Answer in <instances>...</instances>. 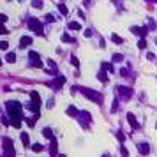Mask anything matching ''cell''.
<instances>
[{"label":"cell","mask_w":157,"mask_h":157,"mask_svg":"<svg viewBox=\"0 0 157 157\" xmlns=\"http://www.w3.org/2000/svg\"><path fill=\"white\" fill-rule=\"evenodd\" d=\"M138 48H140V50H145V48H146V41H145V39H140V41H138Z\"/></svg>","instance_id":"obj_17"},{"label":"cell","mask_w":157,"mask_h":157,"mask_svg":"<svg viewBox=\"0 0 157 157\" xmlns=\"http://www.w3.org/2000/svg\"><path fill=\"white\" fill-rule=\"evenodd\" d=\"M6 60L9 62V64H12V62H16V53H12V51H9L6 55Z\"/></svg>","instance_id":"obj_9"},{"label":"cell","mask_w":157,"mask_h":157,"mask_svg":"<svg viewBox=\"0 0 157 157\" xmlns=\"http://www.w3.org/2000/svg\"><path fill=\"white\" fill-rule=\"evenodd\" d=\"M138 150H140V154L146 155V154H150V146H148V143H140V145H138Z\"/></svg>","instance_id":"obj_5"},{"label":"cell","mask_w":157,"mask_h":157,"mask_svg":"<svg viewBox=\"0 0 157 157\" xmlns=\"http://www.w3.org/2000/svg\"><path fill=\"white\" fill-rule=\"evenodd\" d=\"M58 9H60V12H62V14H67V12H69V11H67V7H65L64 4H58Z\"/></svg>","instance_id":"obj_20"},{"label":"cell","mask_w":157,"mask_h":157,"mask_svg":"<svg viewBox=\"0 0 157 157\" xmlns=\"http://www.w3.org/2000/svg\"><path fill=\"white\" fill-rule=\"evenodd\" d=\"M146 58H148V60H154V58H155V55H154V53H148V55H146Z\"/></svg>","instance_id":"obj_32"},{"label":"cell","mask_w":157,"mask_h":157,"mask_svg":"<svg viewBox=\"0 0 157 157\" xmlns=\"http://www.w3.org/2000/svg\"><path fill=\"white\" fill-rule=\"evenodd\" d=\"M69 28H71V30H80V28H81V25L76 23V21H71V23H69Z\"/></svg>","instance_id":"obj_13"},{"label":"cell","mask_w":157,"mask_h":157,"mask_svg":"<svg viewBox=\"0 0 157 157\" xmlns=\"http://www.w3.org/2000/svg\"><path fill=\"white\" fill-rule=\"evenodd\" d=\"M62 41H64V42H69V41H71V37H69L67 34H64V35H62Z\"/></svg>","instance_id":"obj_28"},{"label":"cell","mask_w":157,"mask_h":157,"mask_svg":"<svg viewBox=\"0 0 157 157\" xmlns=\"http://www.w3.org/2000/svg\"><path fill=\"white\" fill-rule=\"evenodd\" d=\"M80 92H81L83 95H87L88 99H92V101H97V102L101 101V95L95 92V90H90V88H80Z\"/></svg>","instance_id":"obj_2"},{"label":"cell","mask_w":157,"mask_h":157,"mask_svg":"<svg viewBox=\"0 0 157 157\" xmlns=\"http://www.w3.org/2000/svg\"><path fill=\"white\" fill-rule=\"evenodd\" d=\"M44 136H46V138H53V136H51V129H44Z\"/></svg>","instance_id":"obj_25"},{"label":"cell","mask_w":157,"mask_h":157,"mask_svg":"<svg viewBox=\"0 0 157 157\" xmlns=\"http://www.w3.org/2000/svg\"><path fill=\"white\" fill-rule=\"evenodd\" d=\"M46 21H55V16H53V14H48V16H46Z\"/></svg>","instance_id":"obj_30"},{"label":"cell","mask_w":157,"mask_h":157,"mask_svg":"<svg viewBox=\"0 0 157 157\" xmlns=\"http://www.w3.org/2000/svg\"><path fill=\"white\" fill-rule=\"evenodd\" d=\"M64 81H65V78H64V76H58L57 80H55V88H60L62 85H64Z\"/></svg>","instance_id":"obj_10"},{"label":"cell","mask_w":157,"mask_h":157,"mask_svg":"<svg viewBox=\"0 0 157 157\" xmlns=\"http://www.w3.org/2000/svg\"><path fill=\"white\" fill-rule=\"evenodd\" d=\"M32 150H34V152H41V150H42V145H39V143H35V145L32 146Z\"/></svg>","instance_id":"obj_23"},{"label":"cell","mask_w":157,"mask_h":157,"mask_svg":"<svg viewBox=\"0 0 157 157\" xmlns=\"http://www.w3.org/2000/svg\"><path fill=\"white\" fill-rule=\"evenodd\" d=\"M111 41H113V42H116V44H122V42H124V39L120 37V35H116V34H111Z\"/></svg>","instance_id":"obj_11"},{"label":"cell","mask_w":157,"mask_h":157,"mask_svg":"<svg viewBox=\"0 0 157 157\" xmlns=\"http://www.w3.org/2000/svg\"><path fill=\"white\" fill-rule=\"evenodd\" d=\"M131 30H133V34L140 35L141 39H145L146 32H148V28H146V27H131Z\"/></svg>","instance_id":"obj_3"},{"label":"cell","mask_w":157,"mask_h":157,"mask_svg":"<svg viewBox=\"0 0 157 157\" xmlns=\"http://www.w3.org/2000/svg\"><path fill=\"white\" fill-rule=\"evenodd\" d=\"M2 124H6V125H9V120H7L6 116H2Z\"/></svg>","instance_id":"obj_34"},{"label":"cell","mask_w":157,"mask_h":157,"mask_svg":"<svg viewBox=\"0 0 157 157\" xmlns=\"http://www.w3.org/2000/svg\"><path fill=\"white\" fill-rule=\"evenodd\" d=\"M4 21H7V16L6 14H0V23H4Z\"/></svg>","instance_id":"obj_31"},{"label":"cell","mask_w":157,"mask_h":157,"mask_svg":"<svg viewBox=\"0 0 157 157\" xmlns=\"http://www.w3.org/2000/svg\"><path fill=\"white\" fill-rule=\"evenodd\" d=\"M116 88H118L120 95H122V97H125V99L133 95V90H131V88H127V87H116Z\"/></svg>","instance_id":"obj_4"},{"label":"cell","mask_w":157,"mask_h":157,"mask_svg":"<svg viewBox=\"0 0 157 157\" xmlns=\"http://www.w3.org/2000/svg\"><path fill=\"white\" fill-rule=\"evenodd\" d=\"M28 28L34 30L37 35H42V23L37 18H28Z\"/></svg>","instance_id":"obj_1"},{"label":"cell","mask_w":157,"mask_h":157,"mask_svg":"<svg viewBox=\"0 0 157 157\" xmlns=\"http://www.w3.org/2000/svg\"><path fill=\"white\" fill-rule=\"evenodd\" d=\"M97 78H99V80H101V81H108V76H106V72H104V71H101V72H99V74H97Z\"/></svg>","instance_id":"obj_15"},{"label":"cell","mask_w":157,"mask_h":157,"mask_svg":"<svg viewBox=\"0 0 157 157\" xmlns=\"http://www.w3.org/2000/svg\"><path fill=\"white\" fill-rule=\"evenodd\" d=\"M30 97H32V104L41 106V97H39V94H37V92H32V94H30Z\"/></svg>","instance_id":"obj_6"},{"label":"cell","mask_w":157,"mask_h":157,"mask_svg":"<svg viewBox=\"0 0 157 157\" xmlns=\"http://www.w3.org/2000/svg\"><path fill=\"white\" fill-rule=\"evenodd\" d=\"M7 46H9V44H7L6 41H0V50H7Z\"/></svg>","instance_id":"obj_26"},{"label":"cell","mask_w":157,"mask_h":157,"mask_svg":"<svg viewBox=\"0 0 157 157\" xmlns=\"http://www.w3.org/2000/svg\"><path fill=\"white\" fill-rule=\"evenodd\" d=\"M120 154H122L124 157H129V150L125 148V146H120Z\"/></svg>","instance_id":"obj_21"},{"label":"cell","mask_w":157,"mask_h":157,"mask_svg":"<svg viewBox=\"0 0 157 157\" xmlns=\"http://www.w3.org/2000/svg\"><path fill=\"white\" fill-rule=\"evenodd\" d=\"M71 64L74 65V67H78V65H80V62H78V58H76V57H71Z\"/></svg>","instance_id":"obj_24"},{"label":"cell","mask_w":157,"mask_h":157,"mask_svg":"<svg viewBox=\"0 0 157 157\" xmlns=\"http://www.w3.org/2000/svg\"><path fill=\"white\" fill-rule=\"evenodd\" d=\"M148 27H150L152 30H154V28H155V27H157V23H155V21H154V19H152V18H148Z\"/></svg>","instance_id":"obj_22"},{"label":"cell","mask_w":157,"mask_h":157,"mask_svg":"<svg viewBox=\"0 0 157 157\" xmlns=\"http://www.w3.org/2000/svg\"><path fill=\"white\" fill-rule=\"evenodd\" d=\"M32 6L35 9H42V0H32Z\"/></svg>","instance_id":"obj_14"},{"label":"cell","mask_w":157,"mask_h":157,"mask_svg":"<svg viewBox=\"0 0 157 157\" xmlns=\"http://www.w3.org/2000/svg\"><path fill=\"white\" fill-rule=\"evenodd\" d=\"M102 69H104V71H110V72H113V65H111V64H106V62H104V64H102Z\"/></svg>","instance_id":"obj_18"},{"label":"cell","mask_w":157,"mask_h":157,"mask_svg":"<svg viewBox=\"0 0 157 157\" xmlns=\"http://www.w3.org/2000/svg\"><path fill=\"white\" fill-rule=\"evenodd\" d=\"M67 113H69V115H76V108H74V106H71L69 110H67Z\"/></svg>","instance_id":"obj_27"},{"label":"cell","mask_w":157,"mask_h":157,"mask_svg":"<svg viewBox=\"0 0 157 157\" xmlns=\"http://www.w3.org/2000/svg\"><path fill=\"white\" fill-rule=\"evenodd\" d=\"M19 44H21V48L28 46V44H32V37H28V35H23L21 39H19Z\"/></svg>","instance_id":"obj_7"},{"label":"cell","mask_w":157,"mask_h":157,"mask_svg":"<svg viewBox=\"0 0 157 157\" xmlns=\"http://www.w3.org/2000/svg\"><path fill=\"white\" fill-rule=\"evenodd\" d=\"M21 141H23V143H25V145H28V134H27V133H23V134H21Z\"/></svg>","instance_id":"obj_19"},{"label":"cell","mask_w":157,"mask_h":157,"mask_svg":"<svg viewBox=\"0 0 157 157\" xmlns=\"http://www.w3.org/2000/svg\"><path fill=\"white\" fill-rule=\"evenodd\" d=\"M122 60H124V55H120V53L113 55V62H122Z\"/></svg>","instance_id":"obj_16"},{"label":"cell","mask_w":157,"mask_h":157,"mask_svg":"<svg viewBox=\"0 0 157 157\" xmlns=\"http://www.w3.org/2000/svg\"><path fill=\"white\" fill-rule=\"evenodd\" d=\"M28 57L32 58V60H34V64H37V60H39V53H35V51H28Z\"/></svg>","instance_id":"obj_12"},{"label":"cell","mask_w":157,"mask_h":157,"mask_svg":"<svg viewBox=\"0 0 157 157\" xmlns=\"http://www.w3.org/2000/svg\"><path fill=\"white\" fill-rule=\"evenodd\" d=\"M0 34H7V28H6L2 23H0Z\"/></svg>","instance_id":"obj_29"},{"label":"cell","mask_w":157,"mask_h":157,"mask_svg":"<svg viewBox=\"0 0 157 157\" xmlns=\"http://www.w3.org/2000/svg\"><path fill=\"white\" fill-rule=\"evenodd\" d=\"M85 35H87V37H92V30H85Z\"/></svg>","instance_id":"obj_33"},{"label":"cell","mask_w":157,"mask_h":157,"mask_svg":"<svg viewBox=\"0 0 157 157\" xmlns=\"http://www.w3.org/2000/svg\"><path fill=\"white\" fill-rule=\"evenodd\" d=\"M0 65H2V62H0Z\"/></svg>","instance_id":"obj_35"},{"label":"cell","mask_w":157,"mask_h":157,"mask_svg":"<svg viewBox=\"0 0 157 157\" xmlns=\"http://www.w3.org/2000/svg\"><path fill=\"white\" fill-rule=\"evenodd\" d=\"M127 120L131 122V125H133L134 129H138V122H136V118H134L133 113H127Z\"/></svg>","instance_id":"obj_8"}]
</instances>
